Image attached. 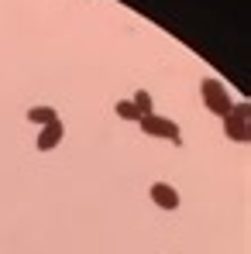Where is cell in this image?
<instances>
[{
  "label": "cell",
  "mask_w": 251,
  "mask_h": 254,
  "mask_svg": "<svg viewBox=\"0 0 251 254\" xmlns=\"http://www.w3.org/2000/svg\"><path fill=\"white\" fill-rule=\"evenodd\" d=\"M200 93H203V103H207L210 114H217V117H227V114H231V96H227V89H224L220 79L207 76V79L200 83Z\"/></svg>",
  "instance_id": "6da1fadb"
},
{
  "label": "cell",
  "mask_w": 251,
  "mask_h": 254,
  "mask_svg": "<svg viewBox=\"0 0 251 254\" xmlns=\"http://www.w3.org/2000/svg\"><path fill=\"white\" fill-rule=\"evenodd\" d=\"M141 127V134H148V137H166L172 144H182V130L175 121H168V117H159V114H148V117H141L138 121Z\"/></svg>",
  "instance_id": "7a4b0ae2"
},
{
  "label": "cell",
  "mask_w": 251,
  "mask_h": 254,
  "mask_svg": "<svg viewBox=\"0 0 251 254\" xmlns=\"http://www.w3.org/2000/svg\"><path fill=\"white\" fill-rule=\"evenodd\" d=\"M152 203L162 206V210H179V192L168 182H155L152 186Z\"/></svg>",
  "instance_id": "3957f363"
},
{
  "label": "cell",
  "mask_w": 251,
  "mask_h": 254,
  "mask_svg": "<svg viewBox=\"0 0 251 254\" xmlns=\"http://www.w3.org/2000/svg\"><path fill=\"white\" fill-rule=\"evenodd\" d=\"M62 134H66L62 121H52V124H45V127H42V134H38V151H52V148H59V144H62Z\"/></svg>",
  "instance_id": "277c9868"
},
{
  "label": "cell",
  "mask_w": 251,
  "mask_h": 254,
  "mask_svg": "<svg viewBox=\"0 0 251 254\" xmlns=\"http://www.w3.org/2000/svg\"><path fill=\"white\" fill-rule=\"evenodd\" d=\"M224 134L238 144H248L251 141V121H234V117H224Z\"/></svg>",
  "instance_id": "5b68a950"
},
{
  "label": "cell",
  "mask_w": 251,
  "mask_h": 254,
  "mask_svg": "<svg viewBox=\"0 0 251 254\" xmlns=\"http://www.w3.org/2000/svg\"><path fill=\"white\" fill-rule=\"evenodd\" d=\"M52 121H59L55 107H31V110H28V124L45 127V124H52Z\"/></svg>",
  "instance_id": "8992f818"
},
{
  "label": "cell",
  "mask_w": 251,
  "mask_h": 254,
  "mask_svg": "<svg viewBox=\"0 0 251 254\" xmlns=\"http://www.w3.org/2000/svg\"><path fill=\"white\" fill-rule=\"evenodd\" d=\"M131 103L138 107V114H141V117H148V114H155V103H152V93H148V89H138Z\"/></svg>",
  "instance_id": "52a82bcc"
},
{
  "label": "cell",
  "mask_w": 251,
  "mask_h": 254,
  "mask_svg": "<svg viewBox=\"0 0 251 254\" xmlns=\"http://www.w3.org/2000/svg\"><path fill=\"white\" fill-rule=\"evenodd\" d=\"M114 110H117V117H121V121H141V114H138V107H134L131 100H117V103H114Z\"/></svg>",
  "instance_id": "ba28073f"
}]
</instances>
